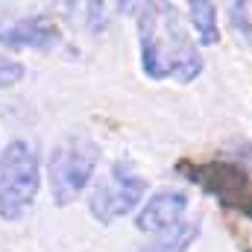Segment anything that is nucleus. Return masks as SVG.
<instances>
[{
    "instance_id": "423d86ee",
    "label": "nucleus",
    "mask_w": 252,
    "mask_h": 252,
    "mask_svg": "<svg viewBox=\"0 0 252 252\" xmlns=\"http://www.w3.org/2000/svg\"><path fill=\"white\" fill-rule=\"evenodd\" d=\"M188 211V193L176 188H161L156 190L141 211L135 214V229L150 232V235H161L173 226L182 223V214Z\"/></svg>"
},
{
    "instance_id": "f257e3e1",
    "label": "nucleus",
    "mask_w": 252,
    "mask_h": 252,
    "mask_svg": "<svg viewBox=\"0 0 252 252\" xmlns=\"http://www.w3.org/2000/svg\"><path fill=\"white\" fill-rule=\"evenodd\" d=\"M141 70L150 79H176L182 85L202 73V56L185 32L173 3H147L138 15Z\"/></svg>"
},
{
    "instance_id": "9b49d317",
    "label": "nucleus",
    "mask_w": 252,
    "mask_h": 252,
    "mask_svg": "<svg viewBox=\"0 0 252 252\" xmlns=\"http://www.w3.org/2000/svg\"><path fill=\"white\" fill-rule=\"evenodd\" d=\"M24 73H27V67L18 62V59L0 53V88H12L15 82L24 79Z\"/></svg>"
},
{
    "instance_id": "1a4fd4ad",
    "label": "nucleus",
    "mask_w": 252,
    "mask_h": 252,
    "mask_svg": "<svg viewBox=\"0 0 252 252\" xmlns=\"http://www.w3.org/2000/svg\"><path fill=\"white\" fill-rule=\"evenodd\" d=\"M190 12V24L199 35L202 44H214L220 35H217V6L208 3V0H190L188 3Z\"/></svg>"
},
{
    "instance_id": "20e7f679",
    "label": "nucleus",
    "mask_w": 252,
    "mask_h": 252,
    "mask_svg": "<svg viewBox=\"0 0 252 252\" xmlns=\"http://www.w3.org/2000/svg\"><path fill=\"white\" fill-rule=\"evenodd\" d=\"M144 193H147V179L138 176L129 161H115L109 176L91 190L88 211L97 223L112 226L115 220L132 214L144 202Z\"/></svg>"
},
{
    "instance_id": "7ed1b4c3",
    "label": "nucleus",
    "mask_w": 252,
    "mask_h": 252,
    "mask_svg": "<svg viewBox=\"0 0 252 252\" xmlns=\"http://www.w3.org/2000/svg\"><path fill=\"white\" fill-rule=\"evenodd\" d=\"M97 161H100V147L88 135H67L50 150L47 179H50V196L59 208L82 196V190L91 185Z\"/></svg>"
},
{
    "instance_id": "39448f33",
    "label": "nucleus",
    "mask_w": 252,
    "mask_h": 252,
    "mask_svg": "<svg viewBox=\"0 0 252 252\" xmlns=\"http://www.w3.org/2000/svg\"><path fill=\"white\" fill-rule=\"evenodd\" d=\"M205 193L220 199L226 208H235L252 217V176L229 161H208V164H179Z\"/></svg>"
},
{
    "instance_id": "9d476101",
    "label": "nucleus",
    "mask_w": 252,
    "mask_h": 252,
    "mask_svg": "<svg viewBox=\"0 0 252 252\" xmlns=\"http://www.w3.org/2000/svg\"><path fill=\"white\" fill-rule=\"evenodd\" d=\"M229 24L235 30V38L252 47V12L247 3H229Z\"/></svg>"
},
{
    "instance_id": "f03ea898",
    "label": "nucleus",
    "mask_w": 252,
    "mask_h": 252,
    "mask_svg": "<svg viewBox=\"0 0 252 252\" xmlns=\"http://www.w3.org/2000/svg\"><path fill=\"white\" fill-rule=\"evenodd\" d=\"M41 188L38 153L30 141L12 138L0 153V220L18 223Z\"/></svg>"
},
{
    "instance_id": "0eeeda50",
    "label": "nucleus",
    "mask_w": 252,
    "mask_h": 252,
    "mask_svg": "<svg viewBox=\"0 0 252 252\" xmlns=\"http://www.w3.org/2000/svg\"><path fill=\"white\" fill-rule=\"evenodd\" d=\"M0 44L12 50H50L59 44V27L50 15H27L0 27Z\"/></svg>"
},
{
    "instance_id": "6e6552de",
    "label": "nucleus",
    "mask_w": 252,
    "mask_h": 252,
    "mask_svg": "<svg viewBox=\"0 0 252 252\" xmlns=\"http://www.w3.org/2000/svg\"><path fill=\"white\" fill-rule=\"evenodd\" d=\"M196 235H199V223H196V220L179 223V226H173V229L156 235L150 244H141L135 252H185L190 244L196 241Z\"/></svg>"
}]
</instances>
